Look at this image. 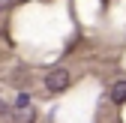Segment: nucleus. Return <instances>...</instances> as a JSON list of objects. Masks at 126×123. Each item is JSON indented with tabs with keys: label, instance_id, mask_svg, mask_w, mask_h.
Segmentation results:
<instances>
[{
	"label": "nucleus",
	"instance_id": "1",
	"mask_svg": "<svg viewBox=\"0 0 126 123\" xmlns=\"http://www.w3.org/2000/svg\"><path fill=\"white\" fill-rule=\"evenodd\" d=\"M66 87H69V72L63 66H57V69H51L48 75H45V90L60 93V90H66Z\"/></svg>",
	"mask_w": 126,
	"mask_h": 123
},
{
	"label": "nucleus",
	"instance_id": "2",
	"mask_svg": "<svg viewBox=\"0 0 126 123\" xmlns=\"http://www.w3.org/2000/svg\"><path fill=\"white\" fill-rule=\"evenodd\" d=\"M15 123H36V111L30 108V105H24V108H15Z\"/></svg>",
	"mask_w": 126,
	"mask_h": 123
},
{
	"label": "nucleus",
	"instance_id": "3",
	"mask_svg": "<svg viewBox=\"0 0 126 123\" xmlns=\"http://www.w3.org/2000/svg\"><path fill=\"white\" fill-rule=\"evenodd\" d=\"M111 102H114V105H123V102H126V81L111 84Z\"/></svg>",
	"mask_w": 126,
	"mask_h": 123
},
{
	"label": "nucleus",
	"instance_id": "4",
	"mask_svg": "<svg viewBox=\"0 0 126 123\" xmlns=\"http://www.w3.org/2000/svg\"><path fill=\"white\" fill-rule=\"evenodd\" d=\"M15 105H18V108H24V105H30V99H27V96H24V93H21V96H18V99H15Z\"/></svg>",
	"mask_w": 126,
	"mask_h": 123
},
{
	"label": "nucleus",
	"instance_id": "5",
	"mask_svg": "<svg viewBox=\"0 0 126 123\" xmlns=\"http://www.w3.org/2000/svg\"><path fill=\"white\" fill-rule=\"evenodd\" d=\"M3 111H6V102H3V99H0V114H3Z\"/></svg>",
	"mask_w": 126,
	"mask_h": 123
},
{
	"label": "nucleus",
	"instance_id": "6",
	"mask_svg": "<svg viewBox=\"0 0 126 123\" xmlns=\"http://www.w3.org/2000/svg\"><path fill=\"white\" fill-rule=\"evenodd\" d=\"M9 3H12V0H0V6H9Z\"/></svg>",
	"mask_w": 126,
	"mask_h": 123
}]
</instances>
